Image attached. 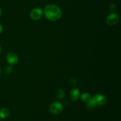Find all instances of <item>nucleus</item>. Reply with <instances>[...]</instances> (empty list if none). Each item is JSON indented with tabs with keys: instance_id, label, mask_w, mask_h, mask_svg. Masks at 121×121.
Segmentation results:
<instances>
[{
	"instance_id": "11",
	"label": "nucleus",
	"mask_w": 121,
	"mask_h": 121,
	"mask_svg": "<svg viewBox=\"0 0 121 121\" xmlns=\"http://www.w3.org/2000/svg\"><path fill=\"white\" fill-rule=\"evenodd\" d=\"M91 98H92L91 95L89 94V93H87V92H85V93H82L81 96H80L81 100L85 103L87 102Z\"/></svg>"
},
{
	"instance_id": "14",
	"label": "nucleus",
	"mask_w": 121,
	"mask_h": 121,
	"mask_svg": "<svg viewBox=\"0 0 121 121\" xmlns=\"http://www.w3.org/2000/svg\"><path fill=\"white\" fill-rule=\"evenodd\" d=\"M70 83L72 85H74L76 83V79H74V78H72V79H70Z\"/></svg>"
},
{
	"instance_id": "12",
	"label": "nucleus",
	"mask_w": 121,
	"mask_h": 121,
	"mask_svg": "<svg viewBox=\"0 0 121 121\" xmlns=\"http://www.w3.org/2000/svg\"><path fill=\"white\" fill-rule=\"evenodd\" d=\"M12 70H13V69H12L11 66H7L4 68V72L7 74H8V73H10L12 72Z\"/></svg>"
},
{
	"instance_id": "17",
	"label": "nucleus",
	"mask_w": 121,
	"mask_h": 121,
	"mask_svg": "<svg viewBox=\"0 0 121 121\" xmlns=\"http://www.w3.org/2000/svg\"><path fill=\"white\" fill-rule=\"evenodd\" d=\"M1 14H2V9H1V7H0V17L1 16Z\"/></svg>"
},
{
	"instance_id": "1",
	"label": "nucleus",
	"mask_w": 121,
	"mask_h": 121,
	"mask_svg": "<svg viewBox=\"0 0 121 121\" xmlns=\"http://www.w3.org/2000/svg\"><path fill=\"white\" fill-rule=\"evenodd\" d=\"M43 13L47 20L51 21H58L62 15L61 8L54 4L47 5L44 8Z\"/></svg>"
},
{
	"instance_id": "6",
	"label": "nucleus",
	"mask_w": 121,
	"mask_h": 121,
	"mask_svg": "<svg viewBox=\"0 0 121 121\" xmlns=\"http://www.w3.org/2000/svg\"><path fill=\"white\" fill-rule=\"evenodd\" d=\"M7 61L11 65H14L18 61V56L13 52H9L7 54L6 56Z\"/></svg>"
},
{
	"instance_id": "2",
	"label": "nucleus",
	"mask_w": 121,
	"mask_h": 121,
	"mask_svg": "<svg viewBox=\"0 0 121 121\" xmlns=\"http://www.w3.org/2000/svg\"><path fill=\"white\" fill-rule=\"evenodd\" d=\"M63 109L62 104L59 102H54L52 103L49 107V111L52 114L58 115L61 113Z\"/></svg>"
},
{
	"instance_id": "16",
	"label": "nucleus",
	"mask_w": 121,
	"mask_h": 121,
	"mask_svg": "<svg viewBox=\"0 0 121 121\" xmlns=\"http://www.w3.org/2000/svg\"><path fill=\"white\" fill-rule=\"evenodd\" d=\"M1 53H2V47H1V45H0V54H1Z\"/></svg>"
},
{
	"instance_id": "3",
	"label": "nucleus",
	"mask_w": 121,
	"mask_h": 121,
	"mask_svg": "<svg viewBox=\"0 0 121 121\" xmlns=\"http://www.w3.org/2000/svg\"><path fill=\"white\" fill-rule=\"evenodd\" d=\"M119 15L116 13H112L106 17V22L108 25L110 26H112L117 24L118 21H119Z\"/></svg>"
},
{
	"instance_id": "18",
	"label": "nucleus",
	"mask_w": 121,
	"mask_h": 121,
	"mask_svg": "<svg viewBox=\"0 0 121 121\" xmlns=\"http://www.w3.org/2000/svg\"><path fill=\"white\" fill-rule=\"evenodd\" d=\"M1 67H0V76H1Z\"/></svg>"
},
{
	"instance_id": "8",
	"label": "nucleus",
	"mask_w": 121,
	"mask_h": 121,
	"mask_svg": "<svg viewBox=\"0 0 121 121\" xmlns=\"http://www.w3.org/2000/svg\"><path fill=\"white\" fill-rule=\"evenodd\" d=\"M9 115V111L8 109L4 108L0 110V119H6Z\"/></svg>"
},
{
	"instance_id": "4",
	"label": "nucleus",
	"mask_w": 121,
	"mask_h": 121,
	"mask_svg": "<svg viewBox=\"0 0 121 121\" xmlns=\"http://www.w3.org/2000/svg\"><path fill=\"white\" fill-rule=\"evenodd\" d=\"M43 14V11L40 8H34L30 13V17L32 20H39L42 17Z\"/></svg>"
},
{
	"instance_id": "19",
	"label": "nucleus",
	"mask_w": 121,
	"mask_h": 121,
	"mask_svg": "<svg viewBox=\"0 0 121 121\" xmlns=\"http://www.w3.org/2000/svg\"></svg>"
},
{
	"instance_id": "7",
	"label": "nucleus",
	"mask_w": 121,
	"mask_h": 121,
	"mask_svg": "<svg viewBox=\"0 0 121 121\" xmlns=\"http://www.w3.org/2000/svg\"><path fill=\"white\" fill-rule=\"evenodd\" d=\"M80 96V91L78 88L72 89L70 92V98L73 102H76L78 100Z\"/></svg>"
},
{
	"instance_id": "10",
	"label": "nucleus",
	"mask_w": 121,
	"mask_h": 121,
	"mask_svg": "<svg viewBox=\"0 0 121 121\" xmlns=\"http://www.w3.org/2000/svg\"><path fill=\"white\" fill-rule=\"evenodd\" d=\"M65 96V91L62 89H58L56 92V96L57 99H63Z\"/></svg>"
},
{
	"instance_id": "15",
	"label": "nucleus",
	"mask_w": 121,
	"mask_h": 121,
	"mask_svg": "<svg viewBox=\"0 0 121 121\" xmlns=\"http://www.w3.org/2000/svg\"><path fill=\"white\" fill-rule=\"evenodd\" d=\"M2 31H3V27H2V26L1 24H0V34H1V33H2Z\"/></svg>"
},
{
	"instance_id": "5",
	"label": "nucleus",
	"mask_w": 121,
	"mask_h": 121,
	"mask_svg": "<svg viewBox=\"0 0 121 121\" xmlns=\"http://www.w3.org/2000/svg\"><path fill=\"white\" fill-rule=\"evenodd\" d=\"M93 98H94L96 105L98 106H104L107 102V99L106 96L101 93H97Z\"/></svg>"
},
{
	"instance_id": "9",
	"label": "nucleus",
	"mask_w": 121,
	"mask_h": 121,
	"mask_svg": "<svg viewBox=\"0 0 121 121\" xmlns=\"http://www.w3.org/2000/svg\"><path fill=\"white\" fill-rule=\"evenodd\" d=\"M86 106H87V108L89 109H92L94 108L96 106H97L94 98H91V99L86 102Z\"/></svg>"
},
{
	"instance_id": "13",
	"label": "nucleus",
	"mask_w": 121,
	"mask_h": 121,
	"mask_svg": "<svg viewBox=\"0 0 121 121\" xmlns=\"http://www.w3.org/2000/svg\"><path fill=\"white\" fill-rule=\"evenodd\" d=\"M109 10L113 12L117 9V5L113 3L109 5Z\"/></svg>"
}]
</instances>
